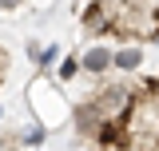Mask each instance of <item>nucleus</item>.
Returning a JSON list of instances; mask_svg holds the SVG:
<instances>
[{
    "label": "nucleus",
    "instance_id": "obj_1",
    "mask_svg": "<svg viewBox=\"0 0 159 151\" xmlns=\"http://www.w3.org/2000/svg\"><path fill=\"white\" fill-rule=\"evenodd\" d=\"M72 123H76V131L84 139H96L99 123H103V112L96 108V99H80L76 108H72Z\"/></svg>",
    "mask_w": 159,
    "mask_h": 151
},
{
    "label": "nucleus",
    "instance_id": "obj_2",
    "mask_svg": "<svg viewBox=\"0 0 159 151\" xmlns=\"http://www.w3.org/2000/svg\"><path fill=\"white\" fill-rule=\"evenodd\" d=\"M80 24H84L92 36H107V32H116V24H111V4H103V0L88 4V12L80 16Z\"/></svg>",
    "mask_w": 159,
    "mask_h": 151
},
{
    "label": "nucleus",
    "instance_id": "obj_3",
    "mask_svg": "<svg viewBox=\"0 0 159 151\" xmlns=\"http://www.w3.org/2000/svg\"><path fill=\"white\" fill-rule=\"evenodd\" d=\"M80 68L92 76H103L107 68H116V52L107 48V44H96V48H88L84 56H80Z\"/></svg>",
    "mask_w": 159,
    "mask_h": 151
},
{
    "label": "nucleus",
    "instance_id": "obj_4",
    "mask_svg": "<svg viewBox=\"0 0 159 151\" xmlns=\"http://www.w3.org/2000/svg\"><path fill=\"white\" fill-rule=\"evenodd\" d=\"M139 64H143V52H139V48H119L116 52V68L119 72H135Z\"/></svg>",
    "mask_w": 159,
    "mask_h": 151
},
{
    "label": "nucleus",
    "instance_id": "obj_5",
    "mask_svg": "<svg viewBox=\"0 0 159 151\" xmlns=\"http://www.w3.org/2000/svg\"><path fill=\"white\" fill-rule=\"evenodd\" d=\"M76 72H80V56H64V60H60V68H56L60 80H76Z\"/></svg>",
    "mask_w": 159,
    "mask_h": 151
},
{
    "label": "nucleus",
    "instance_id": "obj_6",
    "mask_svg": "<svg viewBox=\"0 0 159 151\" xmlns=\"http://www.w3.org/2000/svg\"><path fill=\"white\" fill-rule=\"evenodd\" d=\"M40 139H44V127H28V131L20 135V143H28V147H36Z\"/></svg>",
    "mask_w": 159,
    "mask_h": 151
},
{
    "label": "nucleus",
    "instance_id": "obj_7",
    "mask_svg": "<svg viewBox=\"0 0 159 151\" xmlns=\"http://www.w3.org/2000/svg\"><path fill=\"white\" fill-rule=\"evenodd\" d=\"M56 56H60V48H48V52H40V64H44V68H52Z\"/></svg>",
    "mask_w": 159,
    "mask_h": 151
},
{
    "label": "nucleus",
    "instance_id": "obj_8",
    "mask_svg": "<svg viewBox=\"0 0 159 151\" xmlns=\"http://www.w3.org/2000/svg\"><path fill=\"white\" fill-rule=\"evenodd\" d=\"M16 143H20V139H12V135H0V151H12Z\"/></svg>",
    "mask_w": 159,
    "mask_h": 151
},
{
    "label": "nucleus",
    "instance_id": "obj_9",
    "mask_svg": "<svg viewBox=\"0 0 159 151\" xmlns=\"http://www.w3.org/2000/svg\"><path fill=\"white\" fill-rule=\"evenodd\" d=\"M16 4H24V0H0V8H16Z\"/></svg>",
    "mask_w": 159,
    "mask_h": 151
},
{
    "label": "nucleus",
    "instance_id": "obj_10",
    "mask_svg": "<svg viewBox=\"0 0 159 151\" xmlns=\"http://www.w3.org/2000/svg\"><path fill=\"white\" fill-rule=\"evenodd\" d=\"M0 80H4V76H0Z\"/></svg>",
    "mask_w": 159,
    "mask_h": 151
}]
</instances>
